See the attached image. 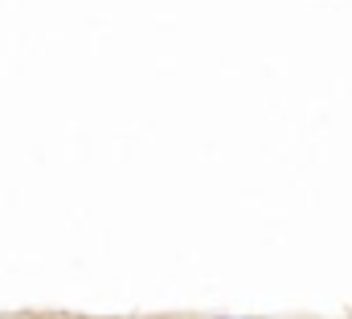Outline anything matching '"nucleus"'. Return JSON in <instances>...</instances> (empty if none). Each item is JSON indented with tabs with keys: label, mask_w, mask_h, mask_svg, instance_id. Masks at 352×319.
Wrapping results in <instances>:
<instances>
[{
	"label": "nucleus",
	"mask_w": 352,
	"mask_h": 319,
	"mask_svg": "<svg viewBox=\"0 0 352 319\" xmlns=\"http://www.w3.org/2000/svg\"><path fill=\"white\" fill-rule=\"evenodd\" d=\"M221 319H254V316H221Z\"/></svg>",
	"instance_id": "f257e3e1"
}]
</instances>
